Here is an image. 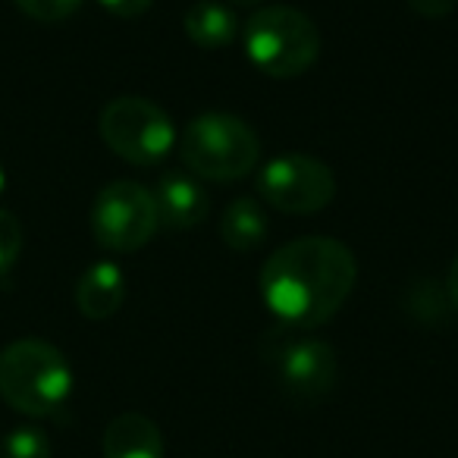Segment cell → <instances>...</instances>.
I'll return each mask as SVG.
<instances>
[{"label": "cell", "mask_w": 458, "mask_h": 458, "mask_svg": "<svg viewBox=\"0 0 458 458\" xmlns=\"http://www.w3.org/2000/svg\"><path fill=\"white\" fill-rule=\"evenodd\" d=\"M16 7L35 22H64L82 7V0H16Z\"/></svg>", "instance_id": "cell-15"}, {"label": "cell", "mask_w": 458, "mask_h": 458, "mask_svg": "<svg viewBox=\"0 0 458 458\" xmlns=\"http://www.w3.org/2000/svg\"><path fill=\"white\" fill-rule=\"evenodd\" d=\"M157 204L141 182L120 179L98 191L91 204V233L107 251H139L157 233Z\"/></svg>", "instance_id": "cell-6"}, {"label": "cell", "mask_w": 458, "mask_h": 458, "mask_svg": "<svg viewBox=\"0 0 458 458\" xmlns=\"http://www.w3.org/2000/svg\"><path fill=\"white\" fill-rule=\"evenodd\" d=\"M445 299H449V305L458 311V255L449 267V276H445Z\"/></svg>", "instance_id": "cell-19"}, {"label": "cell", "mask_w": 458, "mask_h": 458, "mask_svg": "<svg viewBox=\"0 0 458 458\" xmlns=\"http://www.w3.org/2000/svg\"><path fill=\"white\" fill-rule=\"evenodd\" d=\"M4 189H7V173H4V166H0V195H4Z\"/></svg>", "instance_id": "cell-21"}, {"label": "cell", "mask_w": 458, "mask_h": 458, "mask_svg": "<svg viewBox=\"0 0 458 458\" xmlns=\"http://www.w3.org/2000/svg\"><path fill=\"white\" fill-rule=\"evenodd\" d=\"M72 393L66 355L45 339H16L0 352V399L29 418L60 411Z\"/></svg>", "instance_id": "cell-2"}, {"label": "cell", "mask_w": 458, "mask_h": 458, "mask_svg": "<svg viewBox=\"0 0 458 458\" xmlns=\"http://www.w3.org/2000/svg\"><path fill=\"white\" fill-rule=\"evenodd\" d=\"M151 195L157 204V223L166 229H195L210 210L208 191L191 173L166 170Z\"/></svg>", "instance_id": "cell-9"}, {"label": "cell", "mask_w": 458, "mask_h": 458, "mask_svg": "<svg viewBox=\"0 0 458 458\" xmlns=\"http://www.w3.org/2000/svg\"><path fill=\"white\" fill-rule=\"evenodd\" d=\"M358 280L355 255L330 236H301L276 249L261 267V295L274 318L295 330L324 327Z\"/></svg>", "instance_id": "cell-1"}, {"label": "cell", "mask_w": 458, "mask_h": 458, "mask_svg": "<svg viewBox=\"0 0 458 458\" xmlns=\"http://www.w3.org/2000/svg\"><path fill=\"white\" fill-rule=\"evenodd\" d=\"M123 299H126V280H123V270L110 261L91 264L76 283V305L89 320L114 318Z\"/></svg>", "instance_id": "cell-11"}, {"label": "cell", "mask_w": 458, "mask_h": 458, "mask_svg": "<svg viewBox=\"0 0 458 458\" xmlns=\"http://www.w3.org/2000/svg\"><path fill=\"white\" fill-rule=\"evenodd\" d=\"M258 191L283 214H318L336 195V176L311 154H280L264 164Z\"/></svg>", "instance_id": "cell-8"}, {"label": "cell", "mask_w": 458, "mask_h": 458, "mask_svg": "<svg viewBox=\"0 0 458 458\" xmlns=\"http://www.w3.org/2000/svg\"><path fill=\"white\" fill-rule=\"evenodd\" d=\"M107 13L120 16V20H135V16H141L148 7H151L154 0H98Z\"/></svg>", "instance_id": "cell-17"}, {"label": "cell", "mask_w": 458, "mask_h": 458, "mask_svg": "<svg viewBox=\"0 0 458 458\" xmlns=\"http://www.w3.org/2000/svg\"><path fill=\"white\" fill-rule=\"evenodd\" d=\"M455 4L458 0H408V7L414 13L427 16V20H443V16H449L455 10Z\"/></svg>", "instance_id": "cell-18"}, {"label": "cell", "mask_w": 458, "mask_h": 458, "mask_svg": "<svg viewBox=\"0 0 458 458\" xmlns=\"http://www.w3.org/2000/svg\"><path fill=\"white\" fill-rule=\"evenodd\" d=\"M179 154L195 176L214 182L245 179L261 160V139L233 114H201L185 126Z\"/></svg>", "instance_id": "cell-3"}, {"label": "cell", "mask_w": 458, "mask_h": 458, "mask_svg": "<svg viewBox=\"0 0 458 458\" xmlns=\"http://www.w3.org/2000/svg\"><path fill=\"white\" fill-rule=\"evenodd\" d=\"M182 29L191 45L204 47V51H220L239 38V16L220 0H198L185 10Z\"/></svg>", "instance_id": "cell-12"}, {"label": "cell", "mask_w": 458, "mask_h": 458, "mask_svg": "<svg viewBox=\"0 0 458 458\" xmlns=\"http://www.w3.org/2000/svg\"><path fill=\"white\" fill-rule=\"evenodd\" d=\"M264 358H267L283 395L299 405H314V402L327 399L330 389L336 386V352L324 339L289 336V333L280 339L270 336L264 343Z\"/></svg>", "instance_id": "cell-7"}, {"label": "cell", "mask_w": 458, "mask_h": 458, "mask_svg": "<svg viewBox=\"0 0 458 458\" xmlns=\"http://www.w3.org/2000/svg\"><path fill=\"white\" fill-rule=\"evenodd\" d=\"M0 458H51V439L38 427H16L0 439Z\"/></svg>", "instance_id": "cell-14"}, {"label": "cell", "mask_w": 458, "mask_h": 458, "mask_svg": "<svg viewBox=\"0 0 458 458\" xmlns=\"http://www.w3.org/2000/svg\"><path fill=\"white\" fill-rule=\"evenodd\" d=\"M104 458H164V437L145 414H116L104 430Z\"/></svg>", "instance_id": "cell-10"}, {"label": "cell", "mask_w": 458, "mask_h": 458, "mask_svg": "<svg viewBox=\"0 0 458 458\" xmlns=\"http://www.w3.org/2000/svg\"><path fill=\"white\" fill-rule=\"evenodd\" d=\"M20 251H22L20 220H16V214H10V210H0V276L13 267Z\"/></svg>", "instance_id": "cell-16"}, {"label": "cell", "mask_w": 458, "mask_h": 458, "mask_svg": "<svg viewBox=\"0 0 458 458\" xmlns=\"http://www.w3.org/2000/svg\"><path fill=\"white\" fill-rule=\"evenodd\" d=\"M220 239L233 251H255L267 239V214L255 198L242 195L229 201V208L220 216Z\"/></svg>", "instance_id": "cell-13"}, {"label": "cell", "mask_w": 458, "mask_h": 458, "mask_svg": "<svg viewBox=\"0 0 458 458\" xmlns=\"http://www.w3.org/2000/svg\"><path fill=\"white\" fill-rule=\"evenodd\" d=\"M245 51L251 64L267 76L295 79L318 60L320 32L311 16L295 7H261L245 22Z\"/></svg>", "instance_id": "cell-4"}, {"label": "cell", "mask_w": 458, "mask_h": 458, "mask_svg": "<svg viewBox=\"0 0 458 458\" xmlns=\"http://www.w3.org/2000/svg\"><path fill=\"white\" fill-rule=\"evenodd\" d=\"M98 129H101L104 145L116 157L139 166L160 164L176 145V129H173L166 110H160L148 98L135 95H123L104 104Z\"/></svg>", "instance_id": "cell-5"}, {"label": "cell", "mask_w": 458, "mask_h": 458, "mask_svg": "<svg viewBox=\"0 0 458 458\" xmlns=\"http://www.w3.org/2000/svg\"><path fill=\"white\" fill-rule=\"evenodd\" d=\"M236 7H255V4H261V0H233Z\"/></svg>", "instance_id": "cell-20"}]
</instances>
